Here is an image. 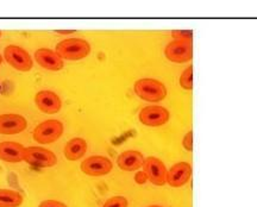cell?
I'll return each instance as SVG.
<instances>
[{
    "mask_svg": "<svg viewBox=\"0 0 257 207\" xmlns=\"http://www.w3.org/2000/svg\"><path fill=\"white\" fill-rule=\"evenodd\" d=\"M91 53V45L82 38H67L56 45V54L61 59L78 61L87 57Z\"/></svg>",
    "mask_w": 257,
    "mask_h": 207,
    "instance_id": "1",
    "label": "cell"
},
{
    "mask_svg": "<svg viewBox=\"0 0 257 207\" xmlns=\"http://www.w3.org/2000/svg\"><path fill=\"white\" fill-rule=\"evenodd\" d=\"M134 92L140 99L146 102H161L167 97L164 84L155 79H140L134 84Z\"/></svg>",
    "mask_w": 257,
    "mask_h": 207,
    "instance_id": "2",
    "label": "cell"
},
{
    "mask_svg": "<svg viewBox=\"0 0 257 207\" xmlns=\"http://www.w3.org/2000/svg\"><path fill=\"white\" fill-rule=\"evenodd\" d=\"M63 133V124L60 120H45L36 126L33 131V139L41 144H49L60 138Z\"/></svg>",
    "mask_w": 257,
    "mask_h": 207,
    "instance_id": "3",
    "label": "cell"
},
{
    "mask_svg": "<svg viewBox=\"0 0 257 207\" xmlns=\"http://www.w3.org/2000/svg\"><path fill=\"white\" fill-rule=\"evenodd\" d=\"M164 55L171 62L185 63L193 59V44L187 39H175L167 44Z\"/></svg>",
    "mask_w": 257,
    "mask_h": 207,
    "instance_id": "4",
    "label": "cell"
},
{
    "mask_svg": "<svg viewBox=\"0 0 257 207\" xmlns=\"http://www.w3.org/2000/svg\"><path fill=\"white\" fill-rule=\"evenodd\" d=\"M4 57L6 62L17 71L29 72L33 66L29 53L18 45H7L4 50Z\"/></svg>",
    "mask_w": 257,
    "mask_h": 207,
    "instance_id": "5",
    "label": "cell"
},
{
    "mask_svg": "<svg viewBox=\"0 0 257 207\" xmlns=\"http://www.w3.org/2000/svg\"><path fill=\"white\" fill-rule=\"evenodd\" d=\"M24 161L37 168H47V167H53L57 163L56 155L53 151L39 147L25 148Z\"/></svg>",
    "mask_w": 257,
    "mask_h": 207,
    "instance_id": "6",
    "label": "cell"
},
{
    "mask_svg": "<svg viewBox=\"0 0 257 207\" xmlns=\"http://www.w3.org/2000/svg\"><path fill=\"white\" fill-rule=\"evenodd\" d=\"M169 111L162 106L151 105L146 106L140 111L139 120L143 125L146 126H161L169 120Z\"/></svg>",
    "mask_w": 257,
    "mask_h": 207,
    "instance_id": "7",
    "label": "cell"
},
{
    "mask_svg": "<svg viewBox=\"0 0 257 207\" xmlns=\"http://www.w3.org/2000/svg\"><path fill=\"white\" fill-rule=\"evenodd\" d=\"M113 164L105 156H91L81 163V170L86 175L103 176L112 170Z\"/></svg>",
    "mask_w": 257,
    "mask_h": 207,
    "instance_id": "8",
    "label": "cell"
},
{
    "mask_svg": "<svg viewBox=\"0 0 257 207\" xmlns=\"http://www.w3.org/2000/svg\"><path fill=\"white\" fill-rule=\"evenodd\" d=\"M143 166H144V173L148 178V181L156 186H163L166 184L167 169L162 161L150 156L145 158Z\"/></svg>",
    "mask_w": 257,
    "mask_h": 207,
    "instance_id": "9",
    "label": "cell"
},
{
    "mask_svg": "<svg viewBox=\"0 0 257 207\" xmlns=\"http://www.w3.org/2000/svg\"><path fill=\"white\" fill-rule=\"evenodd\" d=\"M36 106L41 109L42 112L48 114L57 113L62 107L60 97L56 93L51 91H41L36 94L35 97Z\"/></svg>",
    "mask_w": 257,
    "mask_h": 207,
    "instance_id": "10",
    "label": "cell"
},
{
    "mask_svg": "<svg viewBox=\"0 0 257 207\" xmlns=\"http://www.w3.org/2000/svg\"><path fill=\"white\" fill-rule=\"evenodd\" d=\"M27 121L19 114H0V133L1 135H17L24 131Z\"/></svg>",
    "mask_w": 257,
    "mask_h": 207,
    "instance_id": "11",
    "label": "cell"
},
{
    "mask_svg": "<svg viewBox=\"0 0 257 207\" xmlns=\"http://www.w3.org/2000/svg\"><path fill=\"white\" fill-rule=\"evenodd\" d=\"M192 175V167L187 162H179L174 164L167 173L166 182L171 187H181L187 184Z\"/></svg>",
    "mask_w": 257,
    "mask_h": 207,
    "instance_id": "12",
    "label": "cell"
},
{
    "mask_svg": "<svg viewBox=\"0 0 257 207\" xmlns=\"http://www.w3.org/2000/svg\"><path fill=\"white\" fill-rule=\"evenodd\" d=\"M35 59L42 68L48 69V71H61L63 68V60L61 59L56 51L47 49V48H41L36 50Z\"/></svg>",
    "mask_w": 257,
    "mask_h": 207,
    "instance_id": "13",
    "label": "cell"
},
{
    "mask_svg": "<svg viewBox=\"0 0 257 207\" xmlns=\"http://www.w3.org/2000/svg\"><path fill=\"white\" fill-rule=\"evenodd\" d=\"M25 148L17 142L0 143V160L10 163H18L24 161Z\"/></svg>",
    "mask_w": 257,
    "mask_h": 207,
    "instance_id": "14",
    "label": "cell"
},
{
    "mask_svg": "<svg viewBox=\"0 0 257 207\" xmlns=\"http://www.w3.org/2000/svg\"><path fill=\"white\" fill-rule=\"evenodd\" d=\"M144 156L142 153L137 150H128L122 153L118 156V167L125 172H133L139 169L144 163Z\"/></svg>",
    "mask_w": 257,
    "mask_h": 207,
    "instance_id": "15",
    "label": "cell"
},
{
    "mask_svg": "<svg viewBox=\"0 0 257 207\" xmlns=\"http://www.w3.org/2000/svg\"><path fill=\"white\" fill-rule=\"evenodd\" d=\"M86 151H87V143L84 138H76L70 139L64 147V156L69 161H78L81 157L85 156Z\"/></svg>",
    "mask_w": 257,
    "mask_h": 207,
    "instance_id": "16",
    "label": "cell"
},
{
    "mask_svg": "<svg viewBox=\"0 0 257 207\" xmlns=\"http://www.w3.org/2000/svg\"><path fill=\"white\" fill-rule=\"evenodd\" d=\"M23 204V196L16 191L0 190V207H19Z\"/></svg>",
    "mask_w": 257,
    "mask_h": 207,
    "instance_id": "17",
    "label": "cell"
},
{
    "mask_svg": "<svg viewBox=\"0 0 257 207\" xmlns=\"http://www.w3.org/2000/svg\"><path fill=\"white\" fill-rule=\"evenodd\" d=\"M180 86L183 90L192 91L193 90V67H188L186 68L180 77Z\"/></svg>",
    "mask_w": 257,
    "mask_h": 207,
    "instance_id": "18",
    "label": "cell"
},
{
    "mask_svg": "<svg viewBox=\"0 0 257 207\" xmlns=\"http://www.w3.org/2000/svg\"><path fill=\"white\" fill-rule=\"evenodd\" d=\"M103 207H128V200L124 197L110 198Z\"/></svg>",
    "mask_w": 257,
    "mask_h": 207,
    "instance_id": "19",
    "label": "cell"
},
{
    "mask_svg": "<svg viewBox=\"0 0 257 207\" xmlns=\"http://www.w3.org/2000/svg\"><path fill=\"white\" fill-rule=\"evenodd\" d=\"M182 145L187 151L193 150V131H188V132L186 133L185 137H183Z\"/></svg>",
    "mask_w": 257,
    "mask_h": 207,
    "instance_id": "20",
    "label": "cell"
},
{
    "mask_svg": "<svg viewBox=\"0 0 257 207\" xmlns=\"http://www.w3.org/2000/svg\"><path fill=\"white\" fill-rule=\"evenodd\" d=\"M171 36L176 39H187V41H192V31L189 30H182V31H173Z\"/></svg>",
    "mask_w": 257,
    "mask_h": 207,
    "instance_id": "21",
    "label": "cell"
},
{
    "mask_svg": "<svg viewBox=\"0 0 257 207\" xmlns=\"http://www.w3.org/2000/svg\"><path fill=\"white\" fill-rule=\"evenodd\" d=\"M38 207H67V205L61 202H56V200H44L39 204Z\"/></svg>",
    "mask_w": 257,
    "mask_h": 207,
    "instance_id": "22",
    "label": "cell"
},
{
    "mask_svg": "<svg viewBox=\"0 0 257 207\" xmlns=\"http://www.w3.org/2000/svg\"><path fill=\"white\" fill-rule=\"evenodd\" d=\"M134 181H136L138 185H144L145 182L148 181V178H146L144 172H138L136 173V175H134Z\"/></svg>",
    "mask_w": 257,
    "mask_h": 207,
    "instance_id": "23",
    "label": "cell"
},
{
    "mask_svg": "<svg viewBox=\"0 0 257 207\" xmlns=\"http://www.w3.org/2000/svg\"><path fill=\"white\" fill-rule=\"evenodd\" d=\"M1 62H2V56L0 55V65H1Z\"/></svg>",
    "mask_w": 257,
    "mask_h": 207,
    "instance_id": "24",
    "label": "cell"
},
{
    "mask_svg": "<svg viewBox=\"0 0 257 207\" xmlns=\"http://www.w3.org/2000/svg\"><path fill=\"white\" fill-rule=\"evenodd\" d=\"M149 207H162V206H158V205H154V206H149Z\"/></svg>",
    "mask_w": 257,
    "mask_h": 207,
    "instance_id": "25",
    "label": "cell"
},
{
    "mask_svg": "<svg viewBox=\"0 0 257 207\" xmlns=\"http://www.w3.org/2000/svg\"><path fill=\"white\" fill-rule=\"evenodd\" d=\"M0 37H1V31H0Z\"/></svg>",
    "mask_w": 257,
    "mask_h": 207,
    "instance_id": "26",
    "label": "cell"
}]
</instances>
